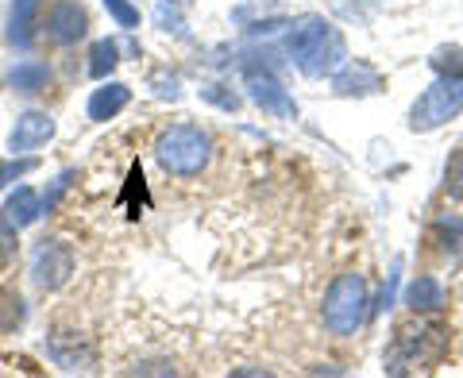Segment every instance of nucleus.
Here are the masks:
<instances>
[{"label": "nucleus", "instance_id": "nucleus-1", "mask_svg": "<svg viewBox=\"0 0 463 378\" xmlns=\"http://www.w3.org/2000/svg\"><path fill=\"white\" fill-rule=\"evenodd\" d=\"M286 51L306 78H332L347 66V47L336 24L325 16H298L286 32Z\"/></svg>", "mask_w": 463, "mask_h": 378}, {"label": "nucleus", "instance_id": "nucleus-2", "mask_svg": "<svg viewBox=\"0 0 463 378\" xmlns=\"http://www.w3.org/2000/svg\"><path fill=\"white\" fill-rule=\"evenodd\" d=\"M209 155H213V143L197 124H174L155 143L158 166L174 174V178H194V174H201L209 166Z\"/></svg>", "mask_w": 463, "mask_h": 378}, {"label": "nucleus", "instance_id": "nucleus-3", "mask_svg": "<svg viewBox=\"0 0 463 378\" xmlns=\"http://www.w3.org/2000/svg\"><path fill=\"white\" fill-rule=\"evenodd\" d=\"M325 328L332 336H352L359 332V325L367 321V282L364 274L347 270V274H336V282L328 286L325 294Z\"/></svg>", "mask_w": 463, "mask_h": 378}, {"label": "nucleus", "instance_id": "nucleus-4", "mask_svg": "<svg viewBox=\"0 0 463 378\" xmlns=\"http://www.w3.org/2000/svg\"><path fill=\"white\" fill-rule=\"evenodd\" d=\"M459 112H463V70H448L413 100L410 128L413 132H437L448 120H456Z\"/></svg>", "mask_w": 463, "mask_h": 378}, {"label": "nucleus", "instance_id": "nucleus-5", "mask_svg": "<svg viewBox=\"0 0 463 378\" xmlns=\"http://www.w3.org/2000/svg\"><path fill=\"white\" fill-rule=\"evenodd\" d=\"M74 274V247L66 240H39L32 251V282L39 289H62Z\"/></svg>", "mask_w": 463, "mask_h": 378}, {"label": "nucleus", "instance_id": "nucleus-6", "mask_svg": "<svg viewBox=\"0 0 463 378\" xmlns=\"http://www.w3.org/2000/svg\"><path fill=\"white\" fill-rule=\"evenodd\" d=\"M243 81H248V93H251V100L263 112H270V116H279V120H298V105H294V97L286 93V85L270 74V70H259V66H251L248 74H243Z\"/></svg>", "mask_w": 463, "mask_h": 378}, {"label": "nucleus", "instance_id": "nucleus-7", "mask_svg": "<svg viewBox=\"0 0 463 378\" xmlns=\"http://www.w3.org/2000/svg\"><path fill=\"white\" fill-rule=\"evenodd\" d=\"M85 32H90V16L78 0H54L47 8V39L58 47H74L78 39H85Z\"/></svg>", "mask_w": 463, "mask_h": 378}, {"label": "nucleus", "instance_id": "nucleus-8", "mask_svg": "<svg viewBox=\"0 0 463 378\" xmlns=\"http://www.w3.org/2000/svg\"><path fill=\"white\" fill-rule=\"evenodd\" d=\"M47 139H54V120L39 109H27L24 116H16V128L8 132V151L27 155V151L43 147Z\"/></svg>", "mask_w": 463, "mask_h": 378}, {"label": "nucleus", "instance_id": "nucleus-9", "mask_svg": "<svg viewBox=\"0 0 463 378\" xmlns=\"http://www.w3.org/2000/svg\"><path fill=\"white\" fill-rule=\"evenodd\" d=\"M39 12H43V0H12V8H8V39L16 43V47H32Z\"/></svg>", "mask_w": 463, "mask_h": 378}, {"label": "nucleus", "instance_id": "nucleus-10", "mask_svg": "<svg viewBox=\"0 0 463 378\" xmlns=\"http://www.w3.org/2000/svg\"><path fill=\"white\" fill-rule=\"evenodd\" d=\"M128 100H132V90H128V85H120V81L100 85V90H93V97H90V120H97V124L112 120V116H120L128 109Z\"/></svg>", "mask_w": 463, "mask_h": 378}, {"label": "nucleus", "instance_id": "nucleus-11", "mask_svg": "<svg viewBox=\"0 0 463 378\" xmlns=\"http://www.w3.org/2000/svg\"><path fill=\"white\" fill-rule=\"evenodd\" d=\"M5 216L16 228H27V224H35L39 216H43V201H39V194L32 185H20L16 194L8 197V205H5Z\"/></svg>", "mask_w": 463, "mask_h": 378}, {"label": "nucleus", "instance_id": "nucleus-12", "mask_svg": "<svg viewBox=\"0 0 463 378\" xmlns=\"http://www.w3.org/2000/svg\"><path fill=\"white\" fill-rule=\"evenodd\" d=\"M47 352H51V359H54L62 371H93V363H97L93 347L78 344V336H74V347H66V336H58V340H51Z\"/></svg>", "mask_w": 463, "mask_h": 378}, {"label": "nucleus", "instance_id": "nucleus-13", "mask_svg": "<svg viewBox=\"0 0 463 378\" xmlns=\"http://www.w3.org/2000/svg\"><path fill=\"white\" fill-rule=\"evenodd\" d=\"M8 81L16 93H43L51 85V66L47 62H20L8 74Z\"/></svg>", "mask_w": 463, "mask_h": 378}, {"label": "nucleus", "instance_id": "nucleus-14", "mask_svg": "<svg viewBox=\"0 0 463 378\" xmlns=\"http://www.w3.org/2000/svg\"><path fill=\"white\" fill-rule=\"evenodd\" d=\"M405 305H410L413 313H432V309H440V305H444L440 282L429 279V274H421V279L410 286V294H405Z\"/></svg>", "mask_w": 463, "mask_h": 378}, {"label": "nucleus", "instance_id": "nucleus-15", "mask_svg": "<svg viewBox=\"0 0 463 378\" xmlns=\"http://www.w3.org/2000/svg\"><path fill=\"white\" fill-rule=\"evenodd\" d=\"M120 51H116V43L112 39H100V43H93V62H90V74L93 78H109L112 70H116V62H120V58H116Z\"/></svg>", "mask_w": 463, "mask_h": 378}, {"label": "nucleus", "instance_id": "nucleus-16", "mask_svg": "<svg viewBox=\"0 0 463 378\" xmlns=\"http://www.w3.org/2000/svg\"><path fill=\"white\" fill-rule=\"evenodd\" d=\"M20 321H24V301H20V294L8 289V294H0V328L12 332Z\"/></svg>", "mask_w": 463, "mask_h": 378}, {"label": "nucleus", "instance_id": "nucleus-17", "mask_svg": "<svg viewBox=\"0 0 463 378\" xmlns=\"http://www.w3.org/2000/svg\"><path fill=\"white\" fill-rule=\"evenodd\" d=\"M444 189L456 201H463V147L452 151V158H448V166H444Z\"/></svg>", "mask_w": 463, "mask_h": 378}, {"label": "nucleus", "instance_id": "nucleus-18", "mask_svg": "<svg viewBox=\"0 0 463 378\" xmlns=\"http://www.w3.org/2000/svg\"><path fill=\"white\" fill-rule=\"evenodd\" d=\"M16 247H20V240H16V224H12L8 216L0 213V270H5L12 259H16Z\"/></svg>", "mask_w": 463, "mask_h": 378}, {"label": "nucleus", "instance_id": "nucleus-19", "mask_svg": "<svg viewBox=\"0 0 463 378\" xmlns=\"http://www.w3.org/2000/svg\"><path fill=\"white\" fill-rule=\"evenodd\" d=\"M32 170H35V158H0V189H8Z\"/></svg>", "mask_w": 463, "mask_h": 378}, {"label": "nucleus", "instance_id": "nucleus-20", "mask_svg": "<svg viewBox=\"0 0 463 378\" xmlns=\"http://www.w3.org/2000/svg\"><path fill=\"white\" fill-rule=\"evenodd\" d=\"M105 8L120 27H139V8L132 5V0H105Z\"/></svg>", "mask_w": 463, "mask_h": 378}, {"label": "nucleus", "instance_id": "nucleus-21", "mask_svg": "<svg viewBox=\"0 0 463 378\" xmlns=\"http://www.w3.org/2000/svg\"><path fill=\"white\" fill-rule=\"evenodd\" d=\"M352 85H367V90H379V78L371 70H355V74H340L336 78V90L340 93H352Z\"/></svg>", "mask_w": 463, "mask_h": 378}, {"label": "nucleus", "instance_id": "nucleus-22", "mask_svg": "<svg viewBox=\"0 0 463 378\" xmlns=\"http://www.w3.org/2000/svg\"><path fill=\"white\" fill-rule=\"evenodd\" d=\"M178 5H190V0H178Z\"/></svg>", "mask_w": 463, "mask_h": 378}]
</instances>
